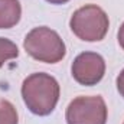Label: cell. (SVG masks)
I'll return each mask as SVG.
<instances>
[{"label":"cell","instance_id":"6da1fadb","mask_svg":"<svg viewBox=\"0 0 124 124\" xmlns=\"http://www.w3.org/2000/svg\"><path fill=\"white\" fill-rule=\"evenodd\" d=\"M20 93L25 105L32 114L45 117L56 108L61 87L52 75L46 72H35L25 78Z\"/></svg>","mask_w":124,"mask_h":124},{"label":"cell","instance_id":"7a4b0ae2","mask_svg":"<svg viewBox=\"0 0 124 124\" xmlns=\"http://www.w3.org/2000/svg\"><path fill=\"white\" fill-rule=\"evenodd\" d=\"M23 48L33 59L45 63H58L66 54L65 42L59 33L48 26L33 28L25 36Z\"/></svg>","mask_w":124,"mask_h":124},{"label":"cell","instance_id":"3957f363","mask_svg":"<svg viewBox=\"0 0 124 124\" xmlns=\"http://www.w3.org/2000/svg\"><path fill=\"white\" fill-rule=\"evenodd\" d=\"M69 28L78 39L84 42H100L108 32L110 19L100 6L85 4L72 13Z\"/></svg>","mask_w":124,"mask_h":124},{"label":"cell","instance_id":"277c9868","mask_svg":"<svg viewBox=\"0 0 124 124\" xmlns=\"http://www.w3.org/2000/svg\"><path fill=\"white\" fill-rule=\"evenodd\" d=\"M108 108L101 95H81L66 107L65 120L68 124H105Z\"/></svg>","mask_w":124,"mask_h":124},{"label":"cell","instance_id":"5b68a950","mask_svg":"<svg viewBox=\"0 0 124 124\" xmlns=\"http://www.w3.org/2000/svg\"><path fill=\"white\" fill-rule=\"evenodd\" d=\"M71 74L72 78L84 87L97 85L104 78L105 61L97 52H82L72 62Z\"/></svg>","mask_w":124,"mask_h":124},{"label":"cell","instance_id":"8992f818","mask_svg":"<svg viewBox=\"0 0 124 124\" xmlns=\"http://www.w3.org/2000/svg\"><path fill=\"white\" fill-rule=\"evenodd\" d=\"M22 4L19 0H0V29H10L20 22Z\"/></svg>","mask_w":124,"mask_h":124},{"label":"cell","instance_id":"52a82bcc","mask_svg":"<svg viewBox=\"0 0 124 124\" xmlns=\"http://www.w3.org/2000/svg\"><path fill=\"white\" fill-rule=\"evenodd\" d=\"M19 56V49L17 45L7 39V38H1L0 36V68L10 59H16Z\"/></svg>","mask_w":124,"mask_h":124},{"label":"cell","instance_id":"ba28073f","mask_svg":"<svg viewBox=\"0 0 124 124\" xmlns=\"http://www.w3.org/2000/svg\"><path fill=\"white\" fill-rule=\"evenodd\" d=\"M0 124H19V116L15 105L4 98H0Z\"/></svg>","mask_w":124,"mask_h":124},{"label":"cell","instance_id":"9c48e42d","mask_svg":"<svg viewBox=\"0 0 124 124\" xmlns=\"http://www.w3.org/2000/svg\"><path fill=\"white\" fill-rule=\"evenodd\" d=\"M117 91L124 98V69L118 74V77H117Z\"/></svg>","mask_w":124,"mask_h":124},{"label":"cell","instance_id":"30bf717a","mask_svg":"<svg viewBox=\"0 0 124 124\" xmlns=\"http://www.w3.org/2000/svg\"><path fill=\"white\" fill-rule=\"evenodd\" d=\"M117 39H118V45L121 46V49L124 51V22H123V25L120 26V29H118Z\"/></svg>","mask_w":124,"mask_h":124},{"label":"cell","instance_id":"8fae6325","mask_svg":"<svg viewBox=\"0 0 124 124\" xmlns=\"http://www.w3.org/2000/svg\"><path fill=\"white\" fill-rule=\"evenodd\" d=\"M48 3H51V4H65V3H68L69 0H46Z\"/></svg>","mask_w":124,"mask_h":124},{"label":"cell","instance_id":"7c38bea8","mask_svg":"<svg viewBox=\"0 0 124 124\" xmlns=\"http://www.w3.org/2000/svg\"><path fill=\"white\" fill-rule=\"evenodd\" d=\"M123 124H124V123H123Z\"/></svg>","mask_w":124,"mask_h":124}]
</instances>
